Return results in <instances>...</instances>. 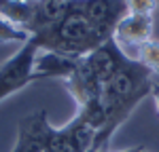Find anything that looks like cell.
I'll return each instance as SVG.
<instances>
[{
	"label": "cell",
	"mask_w": 159,
	"mask_h": 152,
	"mask_svg": "<svg viewBox=\"0 0 159 152\" xmlns=\"http://www.w3.org/2000/svg\"><path fill=\"white\" fill-rule=\"evenodd\" d=\"M34 40L43 51H55L61 55H68L72 59H83L87 53L98 49L102 40L98 32L91 27V23L85 19V15L74 9L72 0H70V9L61 17L55 25H51L49 30L34 34Z\"/></svg>",
	"instance_id": "obj_2"
},
{
	"label": "cell",
	"mask_w": 159,
	"mask_h": 152,
	"mask_svg": "<svg viewBox=\"0 0 159 152\" xmlns=\"http://www.w3.org/2000/svg\"><path fill=\"white\" fill-rule=\"evenodd\" d=\"M151 95H153V103H155V110L159 114V82L153 85V91H151Z\"/></svg>",
	"instance_id": "obj_13"
},
{
	"label": "cell",
	"mask_w": 159,
	"mask_h": 152,
	"mask_svg": "<svg viewBox=\"0 0 159 152\" xmlns=\"http://www.w3.org/2000/svg\"><path fill=\"white\" fill-rule=\"evenodd\" d=\"M138 148V146H136ZM136 148H127V150H121V152H136Z\"/></svg>",
	"instance_id": "obj_15"
},
{
	"label": "cell",
	"mask_w": 159,
	"mask_h": 152,
	"mask_svg": "<svg viewBox=\"0 0 159 152\" xmlns=\"http://www.w3.org/2000/svg\"><path fill=\"white\" fill-rule=\"evenodd\" d=\"M125 59H127V53L110 38L106 42H102L98 49L87 53L83 57V63H85L87 70L93 74V78L104 87L110 78L119 72V68L123 65Z\"/></svg>",
	"instance_id": "obj_6"
},
{
	"label": "cell",
	"mask_w": 159,
	"mask_h": 152,
	"mask_svg": "<svg viewBox=\"0 0 159 152\" xmlns=\"http://www.w3.org/2000/svg\"><path fill=\"white\" fill-rule=\"evenodd\" d=\"M38 51V42L30 36V40L21 44L15 55H11L0 65V101L38 80V76L34 74V59Z\"/></svg>",
	"instance_id": "obj_3"
},
{
	"label": "cell",
	"mask_w": 159,
	"mask_h": 152,
	"mask_svg": "<svg viewBox=\"0 0 159 152\" xmlns=\"http://www.w3.org/2000/svg\"><path fill=\"white\" fill-rule=\"evenodd\" d=\"M72 4L85 15L102 40H110L117 25L129 13L125 0H72Z\"/></svg>",
	"instance_id": "obj_4"
},
{
	"label": "cell",
	"mask_w": 159,
	"mask_h": 152,
	"mask_svg": "<svg viewBox=\"0 0 159 152\" xmlns=\"http://www.w3.org/2000/svg\"><path fill=\"white\" fill-rule=\"evenodd\" d=\"M53 127L47 120V110H38L19 120L17 141L11 152H47Z\"/></svg>",
	"instance_id": "obj_5"
},
{
	"label": "cell",
	"mask_w": 159,
	"mask_h": 152,
	"mask_svg": "<svg viewBox=\"0 0 159 152\" xmlns=\"http://www.w3.org/2000/svg\"><path fill=\"white\" fill-rule=\"evenodd\" d=\"M132 53H134L132 59H136L142 68H147L151 74H159V40L151 38L140 47H136Z\"/></svg>",
	"instance_id": "obj_10"
},
{
	"label": "cell",
	"mask_w": 159,
	"mask_h": 152,
	"mask_svg": "<svg viewBox=\"0 0 159 152\" xmlns=\"http://www.w3.org/2000/svg\"><path fill=\"white\" fill-rule=\"evenodd\" d=\"M153 85H155L153 74L127 55V59L123 61L119 72L102 89V103L106 110V123L96 137L93 152H108V144L115 135V131L129 118V114L136 110V106L147 95H151Z\"/></svg>",
	"instance_id": "obj_1"
},
{
	"label": "cell",
	"mask_w": 159,
	"mask_h": 152,
	"mask_svg": "<svg viewBox=\"0 0 159 152\" xmlns=\"http://www.w3.org/2000/svg\"><path fill=\"white\" fill-rule=\"evenodd\" d=\"M81 59H72L68 55H61L55 51H38L36 59H34V74L38 76V80L43 78H68L72 76Z\"/></svg>",
	"instance_id": "obj_9"
},
{
	"label": "cell",
	"mask_w": 159,
	"mask_h": 152,
	"mask_svg": "<svg viewBox=\"0 0 159 152\" xmlns=\"http://www.w3.org/2000/svg\"><path fill=\"white\" fill-rule=\"evenodd\" d=\"M129 13L136 15H155L159 9V0H125Z\"/></svg>",
	"instance_id": "obj_12"
},
{
	"label": "cell",
	"mask_w": 159,
	"mask_h": 152,
	"mask_svg": "<svg viewBox=\"0 0 159 152\" xmlns=\"http://www.w3.org/2000/svg\"><path fill=\"white\" fill-rule=\"evenodd\" d=\"M153 30H155V15H136V13H127L121 19V23L117 25L112 40L121 47L123 51L140 47L142 42H147L153 38Z\"/></svg>",
	"instance_id": "obj_7"
},
{
	"label": "cell",
	"mask_w": 159,
	"mask_h": 152,
	"mask_svg": "<svg viewBox=\"0 0 159 152\" xmlns=\"http://www.w3.org/2000/svg\"><path fill=\"white\" fill-rule=\"evenodd\" d=\"M136 152H147V148H144V146H138V148H136Z\"/></svg>",
	"instance_id": "obj_14"
},
{
	"label": "cell",
	"mask_w": 159,
	"mask_h": 152,
	"mask_svg": "<svg viewBox=\"0 0 159 152\" xmlns=\"http://www.w3.org/2000/svg\"><path fill=\"white\" fill-rule=\"evenodd\" d=\"M30 40V34L19 30L17 25H13L9 19H4L0 15V42H21L25 44Z\"/></svg>",
	"instance_id": "obj_11"
},
{
	"label": "cell",
	"mask_w": 159,
	"mask_h": 152,
	"mask_svg": "<svg viewBox=\"0 0 159 152\" xmlns=\"http://www.w3.org/2000/svg\"><path fill=\"white\" fill-rule=\"evenodd\" d=\"M157 15H159V9H157Z\"/></svg>",
	"instance_id": "obj_16"
},
{
	"label": "cell",
	"mask_w": 159,
	"mask_h": 152,
	"mask_svg": "<svg viewBox=\"0 0 159 152\" xmlns=\"http://www.w3.org/2000/svg\"><path fill=\"white\" fill-rule=\"evenodd\" d=\"M0 15L30 36L40 32V0H0Z\"/></svg>",
	"instance_id": "obj_8"
}]
</instances>
